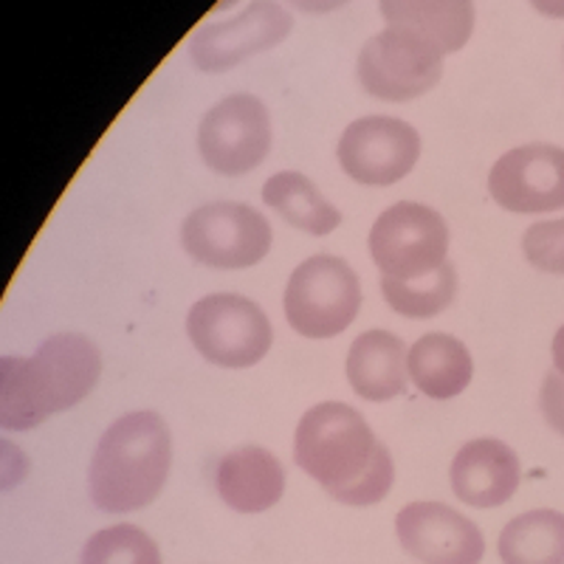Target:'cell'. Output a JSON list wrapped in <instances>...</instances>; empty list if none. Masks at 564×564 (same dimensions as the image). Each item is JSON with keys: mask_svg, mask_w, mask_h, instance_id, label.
I'll list each match as a JSON object with an SVG mask.
<instances>
[{"mask_svg": "<svg viewBox=\"0 0 564 564\" xmlns=\"http://www.w3.org/2000/svg\"><path fill=\"white\" fill-rule=\"evenodd\" d=\"M410 352L390 330H367L347 352V381L365 401L381 404L406 390Z\"/></svg>", "mask_w": 564, "mask_h": 564, "instance_id": "obj_16", "label": "cell"}, {"mask_svg": "<svg viewBox=\"0 0 564 564\" xmlns=\"http://www.w3.org/2000/svg\"><path fill=\"white\" fill-rule=\"evenodd\" d=\"M336 155L356 184L392 186L415 170L421 135L395 116H365L347 124Z\"/></svg>", "mask_w": 564, "mask_h": 564, "instance_id": "obj_11", "label": "cell"}, {"mask_svg": "<svg viewBox=\"0 0 564 564\" xmlns=\"http://www.w3.org/2000/svg\"><path fill=\"white\" fill-rule=\"evenodd\" d=\"M173 466V435L159 412L139 410L113 421L90 457V500L105 513L148 508Z\"/></svg>", "mask_w": 564, "mask_h": 564, "instance_id": "obj_3", "label": "cell"}, {"mask_svg": "<svg viewBox=\"0 0 564 564\" xmlns=\"http://www.w3.org/2000/svg\"><path fill=\"white\" fill-rule=\"evenodd\" d=\"M553 370L564 379V325L553 336Z\"/></svg>", "mask_w": 564, "mask_h": 564, "instance_id": "obj_27", "label": "cell"}, {"mask_svg": "<svg viewBox=\"0 0 564 564\" xmlns=\"http://www.w3.org/2000/svg\"><path fill=\"white\" fill-rule=\"evenodd\" d=\"M497 547L502 564H564V513L536 508L513 517Z\"/></svg>", "mask_w": 564, "mask_h": 564, "instance_id": "obj_20", "label": "cell"}, {"mask_svg": "<svg viewBox=\"0 0 564 564\" xmlns=\"http://www.w3.org/2000/svg\"><path fill=\"white\" fill-rule=\"evenodd\" d=\"M289 7H294L296 12H305V14H330L336 9L347 7L350 0H285Z\"/></svg>", "mask_w": 564, "mask_h": 564, "instance_id": "obj_25", "label": "cell"}, {"mask_svg": "<svg viewBox=\"0 0 564 564\" xmlns=\"http://www.w3.org/2000/svg\"><path fill=\"white\" fill-rule=\"evenodd\" d=\"M186 334L209 365L246 370L265 359L274 330L265 311L240 294H209L186 316Z\"/></svg>", "mask_w": 564, "mask_h": 564, "instance_id": "obj_5", "label": "cell"}, {"mask_svg": "<svg viewBox=\"0 0 564 564\" xmlns=\"http://www.w3.org/2000/svg\"><path fill=\"white\" fill-rule=\"evenodd\" d=\"M443 59L446 54L441 52V45L423 34L387 26L361 45L356 77L372 99L412 102L441 83Z\"/></svg>", "mask_w": 564, "mask_h": 564, "instance_id": "obj_6", "label": "cell"}, {"mask_svg": "<svg viewBox=\"0 0 564 564\" xmlns=\"http://www.w3.org/2000/svg\"><path fill=\"white\" fill-rule=\"evenodd\" d=\"M294 29V18L276 0H251L235 18L206 23L189 37V59L204 74H224L257 54L271 52Z\"/></svg>", "mask_w": 564, "mask_h": 564, "instance_id": "obj_10", "label": "cell"}, {"mask_svg": "<svg viewBox=\"0 0 564 564\" xmlns=\"http://www.w3.org/2000/svg\"><path fill=\"white\" fill-rule=\"evenodd\" d=\"M539 406H542L547 426L564 435V379L556 370H547L545 384L539 392Z\"/></svg>", "mask_w": 564, "mask_h": 564, "instance_id": "obj_24", "label": "cell"}, {"mask_svg": "<svg viewBox=\"0 0 564 564\" xmlns=\"http://www.w3.org/2000/svg\"><path fill=\"white\" fill-rule=\"evenodd\" d=\"M398 542L421 564H480L486 539L475 522L443 502H410L395 517Z\"/></svg>", "mask_w": 564, "mask_h": 564, "instance_id": "obj_13", "label": "cell"}, {"mask_svg": "<svg viewBox=\"0 0 564 564\" xmlns=\"http://www.w3.org/2000/svg\"><path fill=\"white\" fill-rule=\"evenodd\" d=\"M263 200L305 235L325 238L341 224V212L302 173H276L265 181Z\"/></svg>", "mask_w": 564, "mask_h": 564, "instance_id": "obj_19", "label": "cell"}, {"mask_svg": "<svg viewBox=\"0 0 564 564\" xmlns=\"http://www.w3.org/2000/svg\"><path fill=\"white\" fill-rule=\"evenodd\" d=\"M102 376L99 347L83 334L45 339L34 356L0 359V426L34 430L88 398Z\"/></svg>", "mask_w": 564, "mask_h": 564, "instance_id": "obj_2", "label": "cell"}, {"mask_svg": "<svg viewBox=\"0 0 564 564\" xmlns=\"http://www.w3.org/2000/svg\"><path fill=\"white\" fill-rule=\"evenodd\" d=\"M475 376L471 352L449 334H426L410 347V379L426 398H457Z\"/></svg>", "mask_w": 564, "mask_h": 564, "instance_id": "obj_18", "label": "cell"}, {"mask_svg": "<svg viewBox=\"0 0 564 564\" xmlns=\"http://www.w3.org/2000/svg\"><path fill=\"white\" fill-rule=\"evenodd\" d=\"M294 460L336 502L376 506L390 494L395 466L384 443L356 406L325 401L302 415L294 435Z\"/></svg>", "mask_w": 564, "mask_h": 564, "instance_id": "obj_1", "label": "cell"}, {"mask_svg": "<svg viewBox=\"0 0 564 564\" xmlns=\"http://www.w3.org/2000/svg\"><path fill=\"white\" fill-rule=\"evenodd\" d=\"M522 251L533 269L564 276V218L533 224L522 238Z\"/></svg>", "mask_w": 564, "mask_h": 564, "instance_id": "obj_23", "label": "cell"}, {"mask_svg": "<svg viewBox=\"0 0 564 564\" xmlns=\"http://www.w3.org/2000/svg\"><path fill=\"white\" fill-rule=\"evenodd\" d=\"M539 14L551 20H564V0H528Z\"/></svg>", "mask_w": 564, "mask_h": 564, "instance_id": "obj_26", "label": "cell"}, {"mask_svg": "<svg viewBox=\"0 0 564 564\" xmlns=\"http://www.w3.org/2000/svg\"><path fill=\"white\" fill-rule=\"evenodd\" d=\"M488 193L517 215L564 209V148L522 144L508 150L488 173Z\"/></svg>", "mask_w": 564, "mask_h": 564, "instance_id": "obj_12", "label": "cell"}, {"mask_svg": "<svg viewBox=\"0 0 564 564\" xmlns=\"http://www.w3.org/2000/svg\"><path fill=\"white\" fill-rule=\"evenodd\" d=\"M285 319L305 339H334L356 322L361 285L347 260L334 254L308 257L285 285Z\"/></svg>", "mask_w": 564, "mask_h": 564, "instance_id": "obj_4", "label": "cell"}, {"mask_svg": "<svg viewBox=\"0 0 564 564\" xmlns=\"http://www.w3.org/2000/svg\"><path fill=\"white\" fill-rule=\"evenodd\" d=\"M220 500L238 513H263L282 500L285 471L263 446H240L220 457L215 468Z\"/></svg>", "mask_w": 564, "mask_h": 564, "instance_id": "obj_15", "label": "cell"}, {"mask_svg": "<svg viewBox=\"0 0 564 564\" xmlns=\"http://www.w3.org/2000/svg\"><path fill=\"white\" fill-rule=\"evenodd\" d=\"M274 231L263 212L238 200H215L189 212L181 226V246L209 269H251L271 251Z\"/></svg>", "mask_w": 564, "mask_h": 564, "instance_id": "obj_7", "label": "cell"}, {"mask_svg": "<svg viewBox=\"0 0 564 564\" xmlns=\"http://www.w3.org/2000/svg\"><path fill=\"white\" fill-rule=\"evenodd\" d=\"M381 294L395 314L410 319H430L443 314L457 296V271L446 263L432 274L415 276V280H395L381 276Z\"/></svg>", "mask_w": 564, "mask_h": 564, "instance_id": "obj_21", "label": "cell"}, {"mask_svg": "<svg viewBox=\"0 0 564 564\" xmlns=\"http://www.w3.org/2000/svg\"><path fill=\"white\" fill-rule=\"evenodd\" d=\"M449 226L441 212L415 200L392 204L370 229V257L381 276L415 280L449 263Z\"/></svg>", "mask_w": 564, "mask_h": 564, "instance_id": "obj_8", "label": "cell"}, {"mask_svg": "<svg viewBox=\"0 0 564 564\" xmlns=\"http://www.w3.org/2000/svg\"><path fill=\"white\" fill-rule=\"evenodd\" d=\"M274 144L269 108L251 94H231L204 113L198 153L212 173L238 178L265 161Z\"/></svg>", "mask_w": 564, "mask_h": 564, "instance_id": "obj_9", "label": "cell"}, {"mask_svg": "<svg viewBox=\"0 0 564 564\" xmlns=\"http://www.w3.org/2000/svg\"><path fill=\"white\" fill-rule=\"evenodd\" d=\"M390 26L423 34L443 54L460 52L475 32V0H379Z\"/></svg>", "mask_w": 564, "mask_h": 564, "instance_id": "obj_17", "label": "cell"}, {"mask_svg": "<svg viewBox=\"0 0 564 564\" xmlns=\"http://www.w3.org/2000/svg\"><path fill=\"white\" fill-rule=\"evenodd\" d=\"M83 564H161V551L141 528L113 525L85 542Z\"/></svg>", "mask_w": 564, "mask_h": 564, "instance_id": "obj_22", "label": "cell"}, {"mask_svg": "<svg viewBox=\"0 0 564 564\" xmlns=\"http://www.w3.org/2000/svg\"><path fill=\"white\" fill-rule=\"evenodd\" d=\"M452 491L471 508H497L511 500L522 482L517 452L494 437L468 441L449 468Z\"/></svg>", "mask_w": 564, "mask_h": 564, "instance_id": "obj_14", "label": "cell"}]
</instances>
